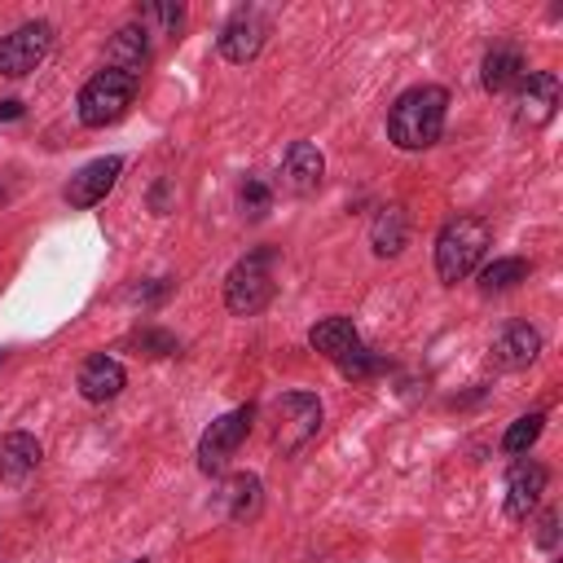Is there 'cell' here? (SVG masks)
I'll return each instance as SVG.
<instances>
[{"instance_id": "7402d4cb", "label": "cell", "mask_w": 563, "mask_h": 563, "mask_svg": "<svg viewBox=\"0 0 563 563\" xmlns=\"http://www.w3.org/2000/svg\"><path fill=\"white\" fill-rule=\"evenodd\" d=\"M541 431H545V413H541V409H532V413L515 418V422L506 427V435H501V453L523 457V453H528V449L541 440Z\"/></svg>"}, {"instance_id": "7c38bea8", "label": "cell", "mask_w": 563, "mask_h": 563, "mask_svg": "<svg viewBox=\"0 0 563 563\" xmlns=\"http://www.w3.org/2000/svg\"><path fill=\"white\" fill-rule=\"evenodd\" d=\"M545 466L541 462H532V457H519L515 466H510V475H506V515L510 519H528L532 510H537V501H541V493H545Z\"/></svg>"}, {"instance_id": "ba28073f", "label": "cell", "mask_w": 563, "mask_h": 563, "mask_svg": "<svg viewBox=\"0 0 563 563\" xmlns=\"http://www.w3.org/2000/svg\"><path fill=\"white\" fill-rule=\"evenodd\" d=\"M559 110V75L554 70H528L515 84V123L519 128H545Z\"/></svg>"}, {"instance_id": "3957f363", "label": "cell", "mask_w": 563, "mask_h": 563, "mask_svg": "<svg viewBox=\"0 0 563 563\" xmlns=\"http://www.w3.org/2000/svg\"><path fill=\"white\" fill-rule=\"evenodd\" d=\"M141 92V75H128V70H114V66H101L84 88H79V123L84 128H110L128 114V106L136 101Z\"/></svg>"}, {"instance_id": "44dd1931", "label": "cell", "mask_w": 563, "mask_h": 563, "mask_svg": "<svg viewBox=\"0 0 563 563\" xmlns=\"http://www.w3.org/2000/svg\"><path fill=\"white\" fill-rule=\"evenodd\" d=\"M519 282H528V260H519V255H501V260H493V264L479 268V290L484 295L515 290Z\"/></svg>"}, {"instance_id": "d6986e66", "label": "cell", "mask_w": 563, "mask_h": 563, "mask_svg": "<svg viewBox=\"0 0 563 563\" xmlns=\"http://www.w3.org/2000/svg\"><path fill=\"white\" fill-rule=\"evenodd\" d=\"M308 343H312V352H321L325 361H339V356H347V352L361 343V334H356L352 317H325V321H317V325L308 330Z\"/></svg>"}, {"instance_id": "5b68a950", "label": "cell", "mask_w": 563, "mask_h": 563, "mask_svg": "<svg viewBox=\"0 0 563 563\" xmlns=\"http://www.w3.org/2000/svg\"><path fill=\"white\" fill-rule=\"evenodd\" d=\"M321 431V400L312 391H282L273 400V444L282 457L299 453Z\"/></svg>"}, {"instance_id": "ac0fdd59", "label": "cell", "mask_w": 563, "mask_h": 563, "mask_svg": "<svg viewBox=\"0 0 563 563\" xmlns=\"http://www.w3.org/2000/svg\"><path fill=\"white\" fill-rule=\"evenodd\" d=\"M405 242H409V216H405V207H383L378 216H374V224H369V246H374V255H383V260H391V255H400L405 251Z\"/></svg>"}, {"instance_id": "30bf717a", "label": "cell", "mask_w": 563, "mask_h": 563, "mask_svg": "<svg viewBox=\"0 0 563 563\" xmlns=\"http://www.w3.org/2000/svg\"><path fill=\"white\" fill-rule=\"evenodd\" d=\"M119 172H123V158H92L88 167H79L75 176H70V185H66V202L75 207V211H88V207H97V202H106V194L114 189V180H119Z\"/></svg>"}, {"instance_id": "f1b7e54d", "label": "cell", "mask_w": 563, "mask_h": 563, "mask_svg": "<svg viewBox=\"0 0 563 563\" xmlns=\"http://www.w3.org/2000/svg\"><path fill=\"white\" fill-rule=\"evenodd\" d=\"M132 563H150V559H132Z\"/></svg>"}, {"instance_id": "e0dca14e", "label": "cell", "mask_w": 563, "mask_h": 563, "mask_svg": "<svg viewBox=\"0 0 563 563\" xmlns=\"http://www.w3.org/2000/svg\"><path fill=\"white\" fill-rule=\"evenodd\" d=\"M40 457H44V449H40V440L31 431H9L0 440V479L22 484L40 466Z\"/></svg>"}, {"instance_id": "8992f818", "label": "cell", "mask_w": 563, "mask_h": 563, "mask_svg": "<svg viewBox=\"0 0 563 563\" xmlns=\"http://www.w3.org/2000/svg\"><path fill=\"white\" fill-rule=\"evenodd\" d=\"M251 422H255V405H238V409L220 413L198 440V471L202 475H220L229 466V457L238 453V444L251 435Z\"/></svg>"}, {"instance_id": "cb8c5ba5", "label": "cell", "mask_w": 563, "mask_h": 563, "mask_svg": "<svg viewBox=\"0 0 563 563\" xmlns=\"http://www.w3.org/2000/svg\"><path fill=\"white\" fill-rule=\"evenodd\" d=\"M334 365H339V374H343V378H369L374 369H383V356H374L365 343H356V347H352L347 356H339Z\"/></svg>"}, {"instance_id": "5bb4252c", "label": "cell", "mask_w": 563, "mask_h": 563, "mask_svg": "<svg viewBox=\"0 0 563 563\" xmlns=\"http://www.w3.org/2000/svg\"><path fill=\"white\" fill-rule=\"evenodd\" d=\"M123 383H128L123 365H119L114 356H106V352H97V356H88V361L79 365V396L92 400V405L114 400V396L123 391Z\"/></svg>"}, {"instance_id": "484cf974", "label": "cell", "mask_w": 563, "mask_h": 563, "mask_svg": "<svg viewBox=\"0 0 563 563\" xmlns=\"http://www.w3.org/2000/svg\"><path fill=\"white\" fill-rule=\"evenodd\" d=\"M132 343L145 347L150 356H172L176 352V339L167 330H141V334H132Z\"/></svg>"}, {"instance_id": "2e32d148", "label": "cell", "mask_w": 563, "mask_h": 563, "mask_svg": "<svg viewBox=\"0 0 563 563\" xmlns=\"http://www.w3.org/2000/svg\"><path fill=\"white\" fill-rule=\"evenodd\" d=\"M523 75H528V62H523V53H519L515 44H497V48H488L484 62H479V84H484L488 92H506V88H515Z\"/></svg>"}, {"instance_id": "9a60e30c", "label": "cell", "mask_w": 563, "mask_h": 563, "mask_svg": "<svg viewBox=\"0 0 563 563\" xmlns=\"http://www.w3.org/2000/svg\"><path fill=\"white\" fill-rule=\"evenodd\" d=\"M145 62H150V31L141 22L119 26L114 40L106 44V66L128 70V75H145Z\"/></svg>"}, {"instance_id": "83f0119b", "label": "cell", "mask_w": 563, "mask_h": 563, "mask_svg": "<svg viewBox=\"0 0 563 563\" xmlns=\"http://www.w3.org/2000/svg\"><path fill=\"white\" fill-rule=\"evenodd\" d=\"M0 119H22V101H0Z\"/></svg>"}, {"instance_id": "4fadbf2b", "label": "cell", "mask_w": 563, "mask_h": 563, "mask_svg": "<svg viewBox=\"0 0 563 563\" xmlns=\"http://www.w3.org/2000/svg\"><path fill=\"white\" fill-rule=\"evenodd\" d=\"M321 176H325L321 150L312 141H290V150L282 154V185L303 198V194H312L321 185Z\"/></svg>"}, {"instance_id": "52a82bcc", "label": "cell", "mask_w": 563, "mask_h": 563, "mask_svg": "<svg viewBox=\"0 0 563 563\" xmlns=\"http://www.w3.org/2000/svg\"><path fill=\"white\" fill-rule=\"evenodd\" d=\"M53 48V26L48 22H22L18 31L0 35V75L4 79H22L31 75Z\"/></svg>"}, {"instance_id": "9c48e42d", "label": "cell", "mask_w": 563, "mask_h": 563, "mask_svg": "<svg viewBox=\"0 0 563 563\" xmlns=\"http://www.w3.org/2000/svg\"><path fill=\"white\" fill-rule=\"evenodd\" d=\"M264 40H268V13H260V9H238V13L224 22V31H220L216 48H220V57H224V62L246 66L251 57H260Z\"/></svg>"}, {"instance_id": "f546056e", "label": "cell", "mask_w": 563, "mask_h": 563, "mask_svg": "<svg viewBox=\"0 0 563 563\" xmlns=\"http://www.w3.org/2000/svg\"><path fill=\"white\" fill-rule=\"evenodd\" d=\"M0 361H4V352H0Z\"/></svg>"}, {"instance_id": "8fae6325", "label": "cell", "mask_w": 563, "mask_h": 563, "mask_svg": "<svg viewBox=\"0 0 563 563\" xmlns=\"http://www.w3.org/2000/svg\"><path fill=\"white\" fill-rule=\"evenodd\" d=\"M537 356H541V334H537V325H528V321L506 325V330L493 339V347H488V365H493V369H528Z\"/></svg>"}, {"instance_id": "7a4b0ae2", "label": "cell", "mask_w": 563, "mask_h": 563, "mask_svg": "<svg viewBox=\"0 0 563 563\" xmlns=\"http://www.w3.org/2000/svg\"><path fill=\"white\" fill-rule=\"evenodd\" d=\"M488 242H493L488 220H479V216H453L435 233V273H440V282L444 286H457L462 277H471L479 268Z\"/></svg>"}, {"instance_id": "6da1fadb", "label": "cell", "mask_w": 563, "mask_h": 563, "mask_svg": "<svg viewBox=\"0 0 563 563\" xmlns=\"http://www.w3.org/2000/svg\"><path fill=\"white\" fill-rule=\"evenodd\" d=\"M449 119V92L440 84L405 88L387 110V141L396 150H431L444 136Z\"/></svg>"}, {"instance_id": "603a6c76", "label": "cell", "mask_w": 563, "mask_h": 563, "mask_svg": "<svg viewBox=\"0 0 563 563\" xmlns=\"http://www.w3.org/2000/svg\"><path fill=\"white\" fill-rule=\"evenodd\" d=\"M238 207H242L246 220H264L268 207H273V189H268L260 176H246V180L238 185Z\"/></svg>"}, {"instance_id": "d4e9b609", "label": "cell", "mask_w": 563, "mask_h": 563, "mask_svg": "<svg viewBox=\"0 0 563 563\" xmlns=\"http://www.w3.org/2000/svg\"><path fill=\"white\" fill-rule=\"evenodd\" d=\"M145 22H158L167 35H176L180 22H185V4H145V9H141V26H145Z\"/></svg>"}, {"instance_id": "ffe728a7", "label": "cell", "mask_w": 563, "mask_h": 563, "mask_svg": "<svg viewBox=\"0 0 563 563\" xmlns=\"http://www.w3.org/2000/svg\"><path fill=\"white\" fill-rule=\"evenodd\" d=\"M229 519L233 523H246V519H255L260 515V501H264V484H260V475H251V471H242V475H233L229 479Z\"/></svg>"}, {"instance_id": "277c9868", "label": "cell", "mask_w": 563, "mask_h": 563, "mask_svg": "<svg viewBox=\"0 0 563 563\" xmlns=\"http://www.w3.org/2000/svg\"><path fill=\"white\" fill-rule=\"evenodd\" d=\"M273 264H277V251L273 246H255V251H246L229 268V277H224V308L233 317H255L273 299Z\"/></svg>"}, {"instance_id": "4316f807", "label": "cell", "mask_w": 563, "mask_h": 563, "mask_svg": "<svg viewBox=\"0 0 563 563\" xmlns=\"http://www.w3.org/2000/svg\"><path fill=\"white\" fill-rule=\"evenodd\" d=\"M532 541H537L541 550H554V545H559V510H554V506L537 515V532H532Z\"/></svg>"}]
</instances>
